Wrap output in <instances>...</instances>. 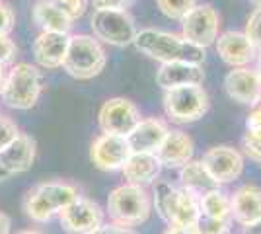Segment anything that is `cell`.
Listing matches in <instances>:
<instances>
[{"mask_svg":"<svg viewBox=\"0 0 261 234\" xmlns=\"http://www.w3.org/2000/svg\"><path fill=\"white\" fill-rule=\"evenodd\" d=\"M18 135H20V129H18L16 121L6 115H0V150L10 145Z\"/></svg>","mask_w":261,"mask_h":234,"instance_id":"f546056e","label":"cell"},{"mask_svg":"<svg viewBox=\"0 0 261 234\" xmlns=\"http://www.w3.org/2000/svg\"><path fill=\"white\" fill-rule=\"evenodd\" d=\"M242 154H246L248 158L261 164V139L257 135L251 133V131H248V129L242 137Z\"/></svg>","mask_w":261,"mask_h":234,"instance_id":"f1b7e54d","label":"cell"},{"mask_svg":"<svg viewBox=\"0 0 261 234\" xmlns=\"http://www.w3.org/2000/svg\"><path fill=\"white\" fill-rule=\"evenodd\" d=\"M70 34H59V32H41L33 41V59L35 65L45 70H57L63 68L68 49Z\"/></svg>","mask_w":261,"mask_h":234,"instance_id":"2e32d148","label":"cell"},{"mask_svg":"<svg viewBox=\"0 0 261 234\" xmlns=\"http://www.w3.org/2000/svg\"><path fill=\"white\" fill-rule=\"evenodd\" d=\"M92 234H135L133 228H127V226H121V224H115V223H103L99 226L98 230H94Z\"/></svg>","mask_w":261,"mask_h":234,"instance_id":"e575fe53","label":"cell"},{"mask_svg":"<svg viewBox=\"0 0 261 234\" xmlns=\"http://www.w3.org/2000/svg\"><path fill=\"white\" fill-rule=\"evenodd\" d=\"M162 170L164 166L156 152H130L127 162L121 168V174L127 184L148 188L160 178Z\"/></svg>","mask_w":261,"mask_h":234,"instance_id":"44dd1931","label":"cell"},{"mask_svg":"<svg viewBox=\"0 0 261 234\" xmlns=\"http://www.w3.org/2000/svg\"><path fill=\"white\" fill-rule=\"evenodd\" d=\"M152 195L148 188L135 184H121L109 191L106 215L109 221L127 228H135L144 224L152 215Z\"/></svg>","mask_w":261,"mask_h":234,"instance_id":"277c9868","label":"cell"},{"mask_svg":"<svg viewBox=\"0 0 261 234\" xmlns=\"http://www.w3.org/2000/svg\"><path fill=\"white\" fill-rule=\"evenodd\" d=\"M224 90L230 100L253 108L261 100V78L253 67L232 68L224 76Z\"/></svg>","mask_w":261,"mask_h":234,"instance_id":"9a60e30c","label":"cell"},{"mask_svg":"<svg viewBox=\"0 0 261 234\" xmlns=\"http://www.w3.org/2000/svg\"><path fill=\"white\" fill-rule=\"evenodd\" d=\"M152 207L168 226H195L201 219L199 195L187 188L158 178L150 186Z\"/></svg>","mask_w":261,"mask_h":234,"instance_id":"7a4b0ae2","label":"cell"},{"mask_svg":"<svg viewBox=\"0 0 261 234\" xmlns=\"http://www.w3.org/2000/svg\"><path fill=\"white\" fill-rule=\"evenodd\" d=\"M179 172V186L191 190L197 195H203L205 191L218 188L217 181L211 178V174L207 172V168L203 164V160L199 158H191L187 164L177 170Z\"/></svg>","mask_w":261,"mask_h":234,"instance_id":"cb8c5ba5","label":"cell"},{"mask_svg":"<svg viewBox=\"0 0 261 234\" xmlns=\"http://www.w3.org/2000/svg\"><path fill=\"white\" fill-rule=\"evenodd\" d=\"M43 90V76L37 65L32 63H16L4 76L0 90L2 101L12 110H32L39 101Z\"/></svg>","mask_w":261,"mask_h":234,"instance_id":"8992f818","label":"cell"},{"mask_svg":"<svg viewBox=\"0 0 261 234\" xmlns=\"http://www.w3.org/2000/svg\"><path fill=\"white\" fill-rule=\"evenodd\" d=\"M63 10L76 22L80 20L88 10V4H90V0H55Z\"/></svg>","mask_w":261,"mask_h":234,"instance_id":"4dcf8cb0","label":"cell"},{"mask_svg":"<svg viewBox=\"0 0 261 234\" xmlns=\"http://www.w3.org/2000/svg\"><path fill=\"white\" fill-rule=\"evenodd\" d=\"M156 6L166 18L181 22L197 6V0H156Z\"/></svg>","mask_w":261,"mask_h":234,"instance_id":"484cf974","label":"cell"},{"mask_svg":"<svg viewBox=\"0 0 261 234\" xmlns=\"http://www.w3.org/2000/svg\"><path fill=\"white\" fill-rule=\"evenodd\" d=\"M133 45L137 47V51H141L142 55H146L148 59H152L160 65L177 63V61L203 65L205 57H207V49L189 43L181 34L156 30V28L139 30Z\"/></svg>","mask_w":261,"mask_h":234,"instance_id":"6da1fadb","label":"cell"},{"mask_svg":"<svg viewBox=\"0 0 261 234\" xmlns=\"http://www.w3.org/2000/svg\"><path fill=\"white\" fill-rule=\"evenodd\" d=\"M232 221L246 226L261 219V188L257 184H242L230 193Z\"/></svg>","mask_w":261,"mask_h":234,"instance_id":"ac0fdd59","label":"cell"},{"mask_svg":"<svg viewBox=\"0 0 261 234\" xmlns=\"http://www.w3.org/2000/svg\"><path fill=\"white\" fill-rule=\"evenodd\" d=\"M130 156L127 137L99 133L90 145V160L101 172H121Z\"/></svg>","mask_w":261,"mask_h":234,"instance_id":"4fadbf2b","label":"cell"},{"mask_svg":"<svg viewBox=\"0 0 261 234\" xmlns=\"http://www.w3.org/2000/svg\"><path fill=\"white\" fill-rule=\"evenodd\" d=\"M164 234H199L197 226H168Z\"/></svg>","mask_w":261,"mask_h":234,"instance_id":"8d00e7d4","label":"cell"},{"mask_svg":"<svg viewBox=\"0 0 261 234\" xmlns=\"http://www.w3.org/2000/svg\"><path fill=\"white\" fill-rule=\"evenodd\" d=\"M199 207H201V217L232 219V215H230V193H226L220 186L205 191L203 195H199Z\"/></svg>","mask_w":261,"mask_h":234,"instance_id":"d4e9b609","label":"cell"},{"mask_svg":"<svg viewBox=\"0 0 261 234\" xmlns=\"http://www.w3.org/2000/svg\"><path fill=\"white\" fill-rule=\"evenodd\" d=\"M215 49H217L218 57L230 68L251 67L255 63V57H257L255 45L246 37L244 32H238V30L222 32L215 41Z\"/></svg>","mask_w":261,"mask_h":234,"instance_id":"5bb4252c","label":"cell"},{"mask_svg":"<svg viewBox=\"0 0 261 234\" xmlns=\"http://www.w3.org/2000/svg\"><path fill=\"white\" fill-rule=\"evenodd\" d=\"M32 20L41 32L72 34L74 20L55 0H37L32 6Z\"/></svg>","mask_w":261,"mask_h":234,"instance_id":"603a6c76","label":"cell"},{"mask_svg":"<svg viewBox=\"0 0 261 234\" xmlns=\"http://www.w3.org/2000/svg\"><path fill=\"white\" fill-rule=\"evenodd\" d=\"M14 25H16V14L12 6L0 0V35H10Z\"/></svg>","mask_w":261,"mask_h":234,"instance_id":"d6a6232c","label":"cell"},{"mask_svg":"<svg viewBox=\"0 0 261 234\" xmlns=\"http://www.w3.org/2000/svg\"><path fill=\"white\" fill-rule=\"evenodd\" d=\"M8 178H10V174H8L4 168L0 166V181H4V179H8Z\"/></svg>","mask_w":261,"mask_h":234,"instance_id":"b9f144b4","label":"cell"},{"mask_svg":"<svg viewBox=\"0 0 261 234\" xmlns=\"http://www.w3.org/2000/svg\"><path fill=\"white\" fill-rule=\"evenodd\" d=\"M108 65V53L103 43L94 35L70 34L63 70L76 80H92L103 72Z\"/></svg>","mask_w":261,"mask_h":234,"instance_id":"5b68a950","label":"cell"},{"mask_svg":"<svg viewBox=\"0 0 261 234\" xmlns=\"http://www.w3.org/2000/svg\"><path fill=\"white\" fill-rule=\"evenodd\" d=\"M90 30L99 43L111 47H129L139 34L137 22L129 10H94Z\"/></svg>","mask_w":261,"mask_h":234,"instance_id":"ba28073f","label":"cell"},{"mask_svg":"<svg viewBox=\"0 0 261 234\" xmlns=\"http://www.w3.org/2000/svg\"><path fill=\"white\" fill-rule=\"evenodd\" d=\"M246 129H261V103L250 108V113L246 117Z\"/></svg>","mask_w":261,"mask_h":234,"instance_id":"d590c367","label":"cell"},{"mask_svg":"<svg viewBox=\"0 0 261 234\" xmlns=\"http://www.w3.org/2000/svg\"><path fill=\"white\" fill-rule=\"evenodd\" d=\"M193 154H195V143L191 135L185 133L184 129H170L164 137L162 145L156 150V156L162 162V166L170 170H179L193 158Z\"/></svg>","mask_w":261,"mask_h":234,"instance_id":"e0dca14e","label":"cell"},{"mask_svg":"<svg viewBox=\"0 0 261 234\" xmlns=\"http://www.w3.org/2000/svg\"><path fill=\"white\" fill-rule=\"evenodd\" d=\"M255 2H257V6H261V0H255Z\"/></svg>","mask_w":261,"mask_h":234,"instance_id":"ee69618b","label":"cell"},{"mask_svg":"<svg viewBox=\"0 0 261 234\" xmlns=\"http://www.w3.org/2000/svg\"><path fill=\"white\" fill-rule=\"evenodd\" d=\"M181 35L189 43L207 49L220 35V14L213 4H197L181 20Z\"/></svg>","mask_w":261,"mask_h":234,"instance_id":"9c48e42d","label":"cell"},{"mask_svg":"<svg viewBox=\"0 0 261 234\" xmlns=\"http://www.w3.org/2000/svg\"><path fill=\"white\" fill-rule=\"evenodd\" d=\"M203 164L211 174V178L217 181V186H228L234 184L236 179L242 178L244 168H246V160L244 154L238 148L228 145H217L211 146L203 154Z\"/></svg>","mask_w":261,"mask_h":234,"instance_id":"8fae6325","label":"cell"},{"mask_svg":"<svg viewBox=\"0 0 261 234\" xmlns=\"http://www.w3.org/2000/svg\"><path fill=\"white\" fill-rule=\"evenodd\" d=\"M168 131L170 125L162 117H141V121L127 135L130 152H156Z\"/></svg>","mask_w":261,"mask_h":234,"instance_id":"d6986e66","label":"cell"},{"mask_svg":"<svg viewBox=\"0 0 261 234\" xmlns=\"http://www.w3.org/2000/svg\"><path fill=\"white\" fill-rule=\"evenodd\" d=\"M37 154V143L32 135L20 133L8 146L0 150V166L10 176L23 174L33 166Z\"/></svg>","mask_w":261,"mask_h":234,"instance_id":"ffe728a7","label":"cell"},{"mask_svg":"<svg viewBox=\"0 0 261 234\" xmlns=\"http://www.w3.org/2000/svg\"><path fill=\"white\" fill-rule=\"evenodd\" d=\"M141 121V110L129 98H109L98 112V125L101 133L127 137L133 127Z\"/></svg>","mask_w":261,"mask_h":234,"instance_id":"7c38bea8","label":"cell"},{"mask_svg":"<svg viewBox=\"0 0 261 234\" xmlns=\"http://www.w3.org/2000/svg\"><path fill=\"white\" fill-rule=\"evenodd\" d=\"M16 234H45L43 230H39V228H25V230H20V232Z\"/></svg>","mask_w":261,"mask_h":234,"instance_id":"60d3db41","label":"cell"},{"mask_svg":"<svg viewBox=\"0 0 261 234\" xmlns=\"http://www.w3.org/2000/svg\"><path fill=\"white\" fill-rule=\"evenodd\" d=\"M244 34H246V37L250 39L251 43L255 45V49H261V6H257L248 16Z\"/></svg>","mask_w":261,"mask_h":234,"instance_id":"83f0119b","label":"cell"},{"mask_svg":"<svg viewBox=\"0 0 261 234\" xmlns=\"http://www.w3.org/2000/svg\"><path fill=\"white\" fill-rule=\"evenodd\" d=\"M10 226H12L10 217L6 213L0 211V234H10Z\"/></svg>","mask_w":261,"mask_h":234,"instance_id":"74e56055","label":"cell"},{"mask_svg":"<svg viewBox=\"0 0 261 234\" xmlns=\"http://www.w3.org/2000/svg\"><path fill=\"white\" fill-rule=\"evenodd\" d=\"M199 234H230L234 221L232 219H211V217H201L195 224Z\"/></svg>","mask_w":261,"mask_h":234,"instance_id":"4316f807","label":"cell"},{"mask_svg":"<svg viewBox=\"0 0 261 234\" xmlns=\"http://www.w3.org/2000/svg\"><path fill=\"white\" fill-rule=\"evenodd\" d=\"M137 0H90L94 10H129Z\"/></svg>","mask_w":261,"mask_h":234,"instance_id":"836d02e7","label":"cell"},{"mask_svg":"<svg viewBox=\"0 0 261 234\" xmlns=\"http://www.w3.org/2000/svg\"><path fill=\"white\" fill-rule=\"evenodd\" d=\"M16 55H18V47L10 39V35H0V67L14 63Z\"/></svg>","mask_w":261,"mask_h":234,"instance_id":"1f68e13d","label":"cell"},{"mask_svg":"<svg viewBox=\"0 0 261 234\" xmlns=\"http://www.w3.org/2000/svg\"><path fill=\"white\" fill-rule=\"evenodd\" d=\"M203 82H205V70H203V65H197V63H185V61L166 63L156 70V84L162 90L203 84Z\"/></svg>","mask_w":261,"mask_h":234,"instance_id":"7402d4cb","label":"cell"},{"mask_svg":"<svg viewBox=\"0 0 261 234\" xmlns=\"http://www.w3.org/2000/svg\"><path fill=\"white\" fill-rule=\"evenodd\" d=\"M242 228H244V232L242 234H261V219L259 221H255V223L246 224V226H242Z\"/></svg>","mask_w":261,"mask_h":234,"instance_id":"f35d334b","label":"cell"},{"mask_svg":"<svg viewBox=\"0 0 261 234\" xmlns=\"http://www.w3.org/2000/svg\"><path fill=\"white\" fill-rule=\"evenodd\" d=\"M80 195L78 186L63 179H51L33 186L23 197V213L33 223H49L53 217Z\"/></svg>","mask_w":261,"mask_h":234,"instance_id":"3957f363","label":"cell"},{"mask_svg":"<svg viewBox=\"0 0 261 234\" xmlns=\"http://www.w3.org/2000/svg\"><path fill=\"white\" fill-rule=\"evenodd\" d=\"M59 223L66 234H92L106 223V211L94 199L78 195L59 213Z\"/></svg>","mask_w":261,"mask_h":234,"instance_id":"30bf717a","label":"cell"},{"mask_svg":"<svg viewBox=\"0 0 261 234\" xmlns=\"http://www.w3.org/2000/svg\"><path fill=\"white\" fill-rule=\"evenodd\" d=\"M4 67H0V90H2V84H4Z\"/></svg>","mask_w":261,"mask_h":234,"instance_id":"7bdbcfd3","label":"cell"},{"mask_svg":"<svg viewBox=\"0 0 261 234\" xmlns=\"http://www.w3.org/2000/svg\"><path fill=\"white\" fill-rule=\"evenodd\" d=\"M162 108L168 121L175 125H189L207 115L211 100L203 84L177 86V88L164 90Z\"/></svg>","mask_w":261,"mask_h":234,"instance_id":"52a82bcc","label":"cell"},{"mask_svg":"<svg viewBox=\"0 0 261 234\" xmlns=\"http://www.w3.org/2000/svg\"><path fill=\"white\" fill-rule=\"evenodd\" d=\"M255 72L259 74V78H261V49H257V57H255Z\"/></svg>","mask_w":261,"mask_h":234,"instance_id":"ab89813d","label":"cell"}]
</instances>
